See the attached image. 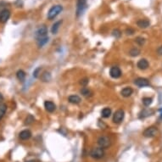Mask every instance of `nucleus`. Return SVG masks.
<instances>
[{"mask_svg":"<svg viewBox=\"0 0 162 162\" xmlns=\"http://www.w3.org/2000/svg\"><path fill=\"white\" fill-rule=\"evenodd\" d=\"M63 10L62 5H54L50 9L48 12V20H54V18Z\"/></svg>","mask_w":162,"mask_h":162,"instance_id":"f257e3e1","label":"nucleus"},{"mask_svg":"<svg viewBox=\"0 0 162 162\" xmlns=\"http://www.w3.org/2000/svg\"><path fill=\"white\" fill-rule=\"evenodd\" d=\"M97 144L99 146V148H106L110 146V139L107 136H101L98 139V141H97Z\"/></svg>","mask_w":162,"mask_h":162,"instance_id":"f03ea898","label":"nucleus"},{"mask_svg":"<svg viewBox=\"0 0 162 162\" xmlns=\"http://www.w3.org/2000/svg\"><path fill=\"white\" fill-rule=\"evenodd\" d=\"M90 155L93 157V159L96 160H99L101 158H103L104 156V148H93V149L90 152Z\"/></svg>","mask_w":162,"mask_h":162,"instance_id":"7ed1b4c3","label":"nucleus"},{"mask_svg":"<svg viewBox=\"0 0 162 162\" xmlns=\"http://www.w3.org/2000/svg\"><path fill=\"white\" fill-rule=\"evenodd\" d=\"M87 8V0H77V16L79 17L82 15Z\"/></svg>","mask_w":162,"mask_h":162,"instance_id":"20e7f679","label":"nucleus"},{"mask_svg":"<svg viewBox=\"0 0 162 162\" xmlns=\"http://www.w3.org/2000/svg\"><path fill=\"white\" fill-rule=\"evenodd\" d=\"M47 34H48V28H47L46 26H41L38 28V30L36 31L35 33V37L37 40H38L40 38H45L47 37Z\"/></svg>","mask_w":162,"mask_h":162,"instance_id":"39448f33","label":"nucleus"},{"mask_svg":"<svg viewBox=\"0 0 162 162\" xmlns=\"http://www.w3.org/2000/svg\"><path fill=\"white\" fill-rule=\"evenodd\" d=\"M124 116H125V113L122 109H118L116 110L113 116V122L116 124L121 123L124 119Z\"/></svg>","mask_w":162,"mask_h":162,"instance_id":"423d86ee","label":"nucleus"},{"mask_svg":"<svg viewBox=\"0 0 162 162\" xmlns=\"http://www.w3.org/2000/svg\"><path fill=\"white\" fill-rule=\"evenodd\" d=\"M158 132V129L154 126H150V127H148L147 129L144 130L143 135L145 137V138H154L156 136Z\"/></svg>","mask_w":162,"mask_h":162,"instance_id":"0eeeda50","label":"nucleus"},{"mask_svg":"<svg viewBox=\"0 0 162 162\" xmlns=\"http://www.w3.org/2000/svg\"><path fill=\"white\" fill-rule=\"evenodd\" d=\"M10 17V11L7 9H3L1 12H0V22L1 23H5L8 21V20Z\"/></svg>","mask_w":162,"mask_h":162,"instance_id":"6e6552de","label":"nucleus"},{"mask_svg":"<svg viewBox=\"0 0 162 162\" xmlns=\"http://www.w3.org/2000/svg\"><path fill=\"white\" fill-rule=\"evenodd\" d=\"M109 75H110V77H112V78L117 79V78L121 77V76H122V70L117 66H113L109 70Z\"/></svg>","mask_w":162,"mask_h":162,"instance_id":"1a4fd4ad","label":"nucleus"},{"mask_svg":"<svg viewBox=\"0 0 162 162\" xmlns=\"http://www.w3.org/2000/svg\"><path fill=\"white\" fill-rule=\"evenodd\" d=\"M135 85L140 87H148L149 86V82L146 78H143V77H139L138 79H136L134 81Z\"/></svg>","mask_w":162,"mask_h":162,"instance_id":"9d476101","label":"nucleus"},{"mask_svg":"<svg viewBox=\"0 0 162 162\" xmlns=\"http://www.w3.org/2000/svg\"><path fill=\"white\" fill-rule=\"evenodd\" d=\"M44 107H45L48 112H54V110H55V109H56V105L54 104L52 101H45Z\"/></svg>","mask_w":162,"mask_h":162,"instance_id":"9b49d317","label":"nucleus"},{"mask_svg":"<svg viewBox=\"0 0 162 162\" xmlns=\"http://www.w3.org/2000/svg\"><path fill=\"white\" fill-rule=\"evenodd\" d=\"M138 26H139L140 28H143V29H145L147 27L149 26L150 25V21L147 19H144V20H139V21L137 22Z\"/></svg>","mask_w":162,"mask_h":162,"instance_id":"f8f14e48","label":"nucleus"},{"mask_svg":"<svg viewBox=\"0 0 162 162\" xmlns=\"http://www.w3.org/2000/svg\"><path fill=\"white\" fill-rule=\"evenodd\" d=\"M19 137L21 140H27L31 137V132L29 130H24L20 132Z\"/></svg>","mask_w":162,"mask_h":162,"instance_id":"ddd939ff","label":"nucleus"},{"mask_svg":"<svg viewBox=\"0 0 162 162\" xmlns=\"http://www.w3.org/2000/svg\"><path fill=\"white\" fill-rule=\"evenodd\" d=\"M133 93V90H132V88L130 87H125L123 88L122 90V92H121V94L125 97V98H128V97H130L131 94Z\"/></svg>","mask_w":162,"mask_h":162,"instance_id":"4468645a","label":"nucleus"},{"mask_svg":"<svg viewBox=\"0 0 162 162\" xmlns=\"http://www.w3.org/2000/svg\"><path fill=\"white\" fill-rule=\"evenodd\" d=\"M138 67L140 70H146L148 67V62L145 59H141L139 62H138Z\"/></svg>","mask_w":162,"mask_h":162,"instance_id":"2eb2a0df","label":"nucleus"},{"mask_svg":"<svg viewBox=\"0 0 162 162\" xmlns=\"http://www.w3.org/2000/svg\"><path fill=\"white\" fill-rule=\"evenodd\" d=\"M153 113H154V110H152V109H144V110L139 114V118H140V119H144V118H145V117L151 116Z\"/></svg>","mask_w":162,"mask_h":162,"instance_id":"dca6fc26","label":"nucleus"},{"mask_svg":"<svg viewBox=\"0 0 162 162\" xmlns=\"http://www.w3.org/2000/svg\"><path fill=\"white\" fill-rule=\"evenodd\" d=\"M68 100L70 103L74 104H77L81 102V98L77 95H71L68 98Z\"/></svg>","mask_w":162,"mask_h":162,"instance_id":"f3484780","label":"nucleus"},{"mask_svg":"<svg viewBox=\"0 0 162 162\" xmlns=\"http://www.w3.org/2000/svg\"><path fill=\"white\" fill-rule=\"evenodd\" d=\"M61 24L62 21H56V22L53 25V26H52V28H51V31H52L53 34H56V33L58 32L59 29H60V26H61Z\"/></svg>","mask_w":162,"mask_h":162,"instance_id":"a211bd4d","label":"nucleus"},{"mask_svg":"<svg viewBox=\"0 0 162 162\" xmlns=\"http://www.w3.org/2000/svg\"><path fill=\"white\" fill-rule=\"evenodd\" d=\"M110 115H111V109L110 108L106 107V108L103 109L101 111V116L104 118H109Z\"/></svg>","mask_w":162,"mask_h":162,"instance_id":"6ab92c4d","label":"nucleus"},{"mask_svg":"<svg viewBox=\"0 0 162 162\" xmlns=\"http://www.w3.org/2000/svg\"><path fill=\"white\" fill-rule=\"evenodd\" d=\"M81 93H82L84 97H86V98H88V97L92 96V94H93V93L91 92V90L88 89L87 87H83V88H82V89H81Z\"/></svg>","mask_w":162,"mask_h":162,"instance_id":"aec40b11","label":"nucleus"},{"mask_svg":"<svg viewBox=\"0 0 162 162\" xmlns=\"http://www.w3.org/2000/svg\"><path fill=\"white\" fill-rule=\"evenodd\" d=\"M16 77L18 78V80L23 82L24 80H25V78H26V73H25V71L22 70H19L16 72Z\"/></svg>","mask_w":162,"mask_h":162,"instance_id":"412c9836","label":"nucleus"},{"mask_svg":"<svg viewBox=\"0 0 162 162\" xmlns=\"http://www.w3.org/2000/svg\"><path fill=\"white\" fill-rule=\"evenodd\" d=\"M41 80L43 82H48V81H50L51 80V74L49 72H48V71L43 72L42 74V76H41Z\"/></svg>","mask_w":162,"mask_h":162,"instance_id":"4be33fe9","label":"nucleus"},{"mask_svg":"<svg viewBox=\"0 0 162 162\" xmlns=\"http://www.w3.org/2000/svg\"><path fill=\"white\" fill-rule=\"evenodd\" d=\"M6 110H7V105L5 104H0V121L5 115Z\"/></svg>","mask_w":162,"mask_h":162,"instance_id":"5701e85b","label":"nucleus"},{"mask_svg":"<svg viewBox=\"0 0 162 162\" xmlns=\"http://www.w3.org/2000/svg\"><path fill=\"white\" fill-rule=\"evenodd\" d=\"M129 54L132 56V57H136V56H139L140 54V50H139L138 48H132L131 50L129 51Z\"/></svg>","mask_w":162,"mask_h":162,"instance_id":"b1692460","label":"nucleus"},{"mask_svg":"<svg viewBox=\"0 0 162 162\" xmlns=\"http://www.w3.org/2000/svg\"><path fill=\"white\" fill-rule=\"evenodd\" d=\"M48 41V37H45L43 38H40L38 40V45L39 47H43V45H45Z\"/></svg>","mask_w":162,"mask_h":162,"instance_id":"393cba45","label":"nucleus"},{"mask_svg":"<svg viewBox=\"0 0 162 162\" xmlns=\"http://www.w3.org/2000/svg\"><path fill=\"white\" fill-rule=\"evenodd\" d=\"M152 102H153V99H152V98H149V97H146V98H144L143 99V104H144V106H149L151 104H152Z\"/></svg>","mask_w":162,"mask_h":162,"instance_id":"a878e982","label":"nucleus"},{"mask_svg":"<svg viewBox=\"0 0 162 162\" xmlns=\"http://www.w3.org/2000/svg\"><path fill=\"white\" fill-rule=\"evenodd\" d=\"M34 117L31 116V115H28L27 117L26 118V120H25V125H31L33 122H34Z\"/></svg>","mask_w":162,"mask_h":162,"instance_id":"bb28decb","label":"nucleus"},{"mask_svg":"<svg viewBox=\"0 0 162 162\" xmlns=\"http://www.w3.org/2000/svg\"><path fill=\"white\" fill-rule=\"evenodd\" d=\"M135 42L139 44V46H143L145 43V39L142 38V37H138L137 38L135 39Z\"/></svg>","mask_w":162,"mask_h":162,"instance_id":"cd10ccee","label":"nucleus"},{"mask_svg":"<svg viewBox=\"0 0 162 162\" xmlns=\"http://www.w3.org/2000/svg\"><path fill=\"white\" fill-rule=\"evenodd\" d=\"M112 35H113L114 37H116V38H118L121 37L122 32H121V31H120L119 29H115L114 31H112Z\"/></svg>","mask_w":162,"mask_h":162,"instance_id":"c85d7f7f","label":"nucleus"},{"mask_svg":"<svg viewBox=\"0 0 162 162\" xmlns=\"http://www.w3.org/2000/svg\"><path fill=\"white\" fill-rule=\"evenodd\" d=\"M41 70H42L41 67H38V68H37V69L33 71V77H35V78H38V77H39L40 72H41Z\"/></svg>","mask_w":162,"mask_h":162,"instance_id":"c756f323","label":"nucleus"},{"mask_svg":"<svg viewBox=\"0 0 162 162\" xmlns=\"http://www.w3.org/2000/svg\"><path fill=\"white\" fill-rule=\"evenodd\" d=\"M88 83V79L87 78H84V79H82L81 82H80V84L82 86H86Z\"/></svg>","mask_w":162,"mask_h":162,"instance_id":"7c9ffc66","label":"nucleus"},{"mask_svg":"<svg viewBox=\"0 0 162 162\" xmlns=\"http://www.w3.org/2000/svg\"><path fill=\"white\" fill-rule=\"evenodd\" d=\"M134 32H135L134 30H133V29H131V28H127V29L126 30V33L127 35H132Z\"/></svg>","mask_w":162,"mask_h":162,"instance_id":"2f4dec72","label":"nucleus"},{"mask_svg":"<svg viewBox=\"0 0 162 162\" xmlns=\"http://www.w3.org/2000/svg\"><path fill=\"white\" fill-rule=\"evenodd\" d=\"M4 5H5V3H4V2H0V12H1L3 9H3Z\"/></svg>","mask_w":162,"mask_h":162,"instance_id":"473e14b6","label":"nucleus"},{"mask_svg":"<svg viewBox=\"0 0 162 162\" xmlns=\"http://www.w3.org/2000/svg\"><path fill=\"white\" fill-rule=\"evenodd\" d=\"M157 53L160 54V55H162V46H161L157 49Z\"/></svg>","mask_w":162,"mask_h":162,"instance_id":"72a5a7b5","label":"nucleus"},{"mask_svg":"<svg viewBox=\"0 0 162 162\" xmlns=\"http://www.w3.org/2000/svg\"><path fill=\"white\" fill-rule=\"evenodd\" d=\"M3 100H4V97H3V95H2L1 93H0V103H1Z\"/></svg>","mask_w":162,"mask_h":162,"instance_id":"f704fd0d","label":"nucleus"},{"mask_svg":"<svg viewBox=\"0 0 162 162\" xmlns=\"http://www.w3.org/2000/svg\"><path fill=\"white\" fill-rule=\"evenodd\" d=\"M160 113H161V118H162V109H160Z\"/></svg>","mask_w":162,"mask_h":162,"instance_id":"c9c22d12","label":"nucleus"},{"mask_svg":"<svg viewBox=\"0 0 162 162\" xmlns=\"http://www.w3.org/2000/svg\"><path fill=\"white\" fill-rule=\"evenodd\" d=\"M26 162H37L36 161H33V160H31V161H27Z\"/></svg>","mask_w":162,"mask_h":162,"instance_id":"e433bc0d","label":"nucleus"}]
</instances>
